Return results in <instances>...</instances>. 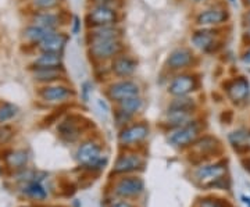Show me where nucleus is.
I'll list each match as a JSON object with an SVG mask.
<instances>
[{
    "label": "nucleus",
    "mask_w": 250,
    "mask_h": 207,
    "mask_svg": "<svg viewBox=\"0 0 250 207\" xmlns=\"http://www.w3.org/2000/svg\"><path fill=\"white\" fill-rule=\"evenodd\" d=\"M227 167L224 163H215L210 166H202L195 172L196 182L202 188H224Z\"/></svg>",
    "instance_id": "obj_1"
},
{
    "label": "nucleus",
    "mask_w": 250,
    "mask_h": 207,
    "mask_svg": "<svg viewBox=\"0 0 250 207\" xmlns=\"http://www.w3.org/2000/svg\"><path fill=\"white\" fill-rule=\"evenodd\" d=\"M77 160L83 167L88 168H104L103 166L106 164V159L103 160L102 156V147L98 144L88 141L82 144L77 150Z\"/></svg>",
    "instance_id": "obj_2"
},
{
    "label": "nucleus",
    "mask_w": 250,
    "mask_h": 207,
    "mask_svg": "<svg viewBox=\"0 0 250 207\" xmlns=\"http://www.w3.org/2000/svg\"><path fill=\"white\" fill-rule=\"evenodd\" d=\"M199 136V126L196 123H189L187 125L175 128L170 135L168 142L174 147H185L188 145L193 144Z\"/></svg>",
    "instance_id": "obj_3"
},
{
    "label": "nucleus",
    "mask_w": 250,
    "mask_h": 207,
    "mask_svg": "<svg viewBox=\"0 0 250 207\" xmlns=\"http://www.w3.org/2000/svg\"><path fill=\"white\" fill-rule=\"evenodd\" d=\"M123 45L118 39H104V41H92L90 43V53L99 60H106L114 57L121 52Z\"/></svg>",
    "instance_id": "obj_4"
},
{
    "label": "nucleus",
    "mask_w": 250,
    "mask_h": 207,
    "mask_svg": "<svg viewBox=\"0 0 250 207\" xmlns=\"http://www.w3.org/2000/svg\"><path fill=\"white\" fill-rule=\"evenodd\" d=\"M145 189V182L138 177H125L114 185V193L120 198H135Z\"/></svg>",
    "instance_id": "obj_5"
},
{
    "label": "nucleus",
    "mask_w": 250,
    "mask_h": 207,
    "mask_svg": "<svg viewBox=\"0 0 250 207\" xmlns=\"http://www.w3.org/2000/svg\"><path fill=\"white\" fill-rule=\"evenodd\" d=\"M117 21V13L104 4H100L93 10H90L88 14V22L95 27H104V25H113Z\"/></svg>",
    "instance_id": "obj_6"
},
{
    "label": "nucleus",
    "mask_w": 250,
    "mask_h": 207,
    "mask_svg": "<svg viewBox=\"0 0 250 207\" xmlns=\"http://www.w3.org/2000/svg\"><path fill=\"white\" fill-rule=\"evenodd\" d=\"M143 166H145V160H143L139 154H121V156L117 159L116 166H114V172H116V174H126V172L142 170Z\"/></svg>",
    "instance_id": "obj_7"
},
{
    "label": "nucleus",
    "mask_w": 250,
    "mask_h": 207,
    "mask_svg": "<svg viewBox=\"0 0 250 207\" xmlns=\"http://www.w3.org/2000/svg\"><path fill=\"white\" fill-rule=\"evenodd\" d=\"M224 88L228 92V96L233 102H243L249 96L250 92V83L245 77H239L233 81L224 83Z\"/></svg>",
    "instance_id": "obj_8"
},
{
    "label": "nucleus",
    "mask_w": 250,
    "mask_h": 207,
    "mask_svg": "<svg viewBox=\"0 0 250 207\" xmlns=\"http://www.w3.org/2000/svg\"><path fill=\"white\" fill-rule=\"evenodd\" d=\"M147 135H149V126L146 124H135L123 129L118 139L121 145H132L143 141Z\"/></svg>",
    "instance_id": "obj_9"
},
{
    "label": "nucleus",
    "mask_w": 250,
    "mask_h": 207,
    "mask_svg": "<svg viewBox=\"0 0 250 207\" xmlns=\"http://www.w3.org/2000/svg\"><path fill=\"white\" fill-rule=\"evenodd\" d=\"M197 88V80L192 75H179L170 83L168 92L174 96H185Z\"/></svg>",
    "instance_id": "obj_10"
},
{
    "label": "nucleus",
    "mask_w": 250,
    "mask_h": 207,
    "mask_svg": "<svg viewBox=\"0 0 250 207\" xmlns=\"http://www.w3.org/2000/svg\"><path fill=\"white\" fill-rule=\"evenodd\" d=\"M139 93V86L132 81H121L117 82L114 85L110 86L108 89V96L113 100L121 102L123 99L136 96Z\"/></svg>",
    "instance_id": "obj_11"
},
{
    "label": "nucleus",
    "mask_w": 250,
    "mask_h": 207,
    "mask_svg": "<svg viewBox=\"0 0 250 207\" xmlns=\"http://www.w3.org/2000/svg\"><path fill=\"white\" fill-rule=\"evenodd\" d=\"M78 117H70L62 121V124L57 126V132L67 142H74L77 141L82 134V126L78 123Z\"/></svg>",
    "instance_id": "obj_12"
},
{
    "label": "nucleus",
    "mask_w": 250,
    "mask_h": 207,
    "mask_svg": "<svg viewBox=\"0 0 250 207\" xmlns=\"http://www.w3.org/2000/svg\"><path fill=\"white\" fill-rule=\"evenodd\" d=\"M220 149H221L220 142L213 136H203L199 141L193 142V153H195V156H199L200 159L210 157L211 154L220 152Z\"/></svg>",
    "instance_id": "obj_13"
},
{
    "label": "nucleus",
    "mask_w": 250,
    "mask_h": 207,
    "mask_svg": "<svg viewBox=\"0 0 250 207\" xmlns=\"http://www.w3.org/2000/svg\"><path fill=\"white\" fill-rule=\"evenodd\" d=\"M68 36L65 34H59V32H53L43 39L39 45V49L43 53H62V49L67 45Z\"/></svg>",
    "instance_id": "obj_14"
},
{
    "label": "nucleus",
    "mask_w": 250,
    "mask_h": 207,
    "mask_svg": "<svg viewBox=\"0 0 250 207\" xmlns=\"http://www.w3.org/2000/svg\"><path fill=\"white\" fill-rule=\"evenodd\" d=\"M228 20V13L225 10L211 9L206 10L203 13H200L196 18L197 25H203V27H208V25H220Z\"/></svg>",
    "instance_id": "obj_15"
},
{
    "label": "nucleus",
    "mask_w": 250,
    "mask_h": 207,
    "mask_svg": "<svg viewBox=\"0 0 250 207\" xmlns=\"http://www.w3.org/2000/svg\"><path fill=\"white\" fill-rule=\"evenodd\" d=\"M193 62V53L189 49H177L168 56L167 65L171 70H181L190 65Z\"/></svg>",
    "instance_id": "obj_16"
},
{
    "label": "nucleus",
    "mask_w": 250,
    "mask_h": 207,
    "mask_svg": "<svg viewBox=\"0 0 250 207\" xmlns=\"http://www.w3.org/2000/svg\"><path fill=\"white\" fill-rule=\"evenodd\" d=\"M41 96L42 99L46 102H52V103H59V102H64L70 96H72V90L67 86H46L41 90Z\"/></svg>",
    "instance_id": "obj_17"
},
{
    "label": "nucleus",
    "mask_w": 250,
    "mask_h": 207,
    "mask_svg": "<svg viewBox=\"0 0 250 207\" xmlns=\"http://www.w3.org/2000/svg\"><path fill=\"white\" fill-rule=\"evenodd\" d=\"M136 70V63L131 57L126 56H120L116 57L113 62V72L118 77H129L132 75Z\"/></svg>",
    "instance_id": "obj_18"
},
{
    "label": "nucleus",
    "mask_w": 250,
    "mask_h": 207,
    "mask_svg": "<svg viewBox=\"0 0 250 207\" xmlns=\"http://www.w3.org/2000/svg\"><path fill=\"white\" fill-rule=\"evenodd\" d=\"M214 38L215 32L211 29H202V31H196L192 35V43L202 49L206 52H210V49L214 46Z\"/></svg>",
    "instance_id": "obj_19"
},
{
    "label": "nucleus",
    "mask_w": 250,
    "mask_h": 207,
    "mask_svg": "<svg viewBox=\"0 0 250 207\" xmlns=\"http://www.w3.org/2000/svg\"><path fill=\"white\" fill-rule=\"evenodd\" d=\"M62 65V56L59 53H43L34 62V67L36 70H39V68H60Z\"/></svg>",
    "instance_id": "obj_20"
},
{
    "label": "nucleus",
    "mask_w": 250,
    "mask_h": 207,
    "mask_svg": "<svg viewBox=\"0 0 250 207\" xmlns=\"http://www.w3.org/2000/svg\"><path fill=\"white\" fill-rule=\"evenodd\" d=\"M54 29H47V28L39 27V25H31L25 28L24 31V38L31 43H41L43 39H46L50 34H53Z\"/></svg>",
    "instance_id": "obj_21"
},
{
    "label": "nucleus",
    "mask_w": 250,
    "mask_h": 207,
    "mask_svg": "<svg viewBox=\"0 0 250 207\" xmlns=\"http://www.w3.org/2000/svg\"><path fill=\"white\" fill-rule=\"evenodd\" d=\"M120 31L113 25L96 27L92 29V41H104V39H118Z\"/></svg>",
    "instance_id": "obj_22"
},
{
    "label": "nucleus",
    "mask_w": 250,
    "mask_h": 207,
    "mask_svg": "<svg viewBox=\"0 0 250 207\" xmlns=\"http://www.w3.org/2000/svg\"><path fill=\"white\" fill-rule=\"evenodd\" d=\"M34 21H35V25L47 28V29H54L57 27L60 18H59V16L52 14V13H39L34 17Z\"/></svg>",
    "instance_id": "obj_23"
},
{
    "label": "nucleus",
    "mask_w": 250,
    "mask_h": 207,
    "mask_svg": "<svg viewBox=\"0 0 250 207\" xmlns=\"http://www.w3.org/2000/svg\"><path fill=\"white\" fill-rule=\"evenodd\" d=\"M34 78L38 82H53L62 78V72L59 68H39L34 74Z\"/></svg>",
    "instance_id": "obj_24"
},
{
    "label": "nucleus",
    "mask_w": 250,
    "mask_h": 207,
    "mask_svg": "<svg viewBox=\"0 0 250 207\" xmlns=\"http://www.w3.org/2000/svg\"><path fill=\"white\" fill-rule=\"evenodd\" d=\"M120 104H121V110L124 113L132 116L135 113H138L141 110V107H142V99L136 95V96H131V98L123 99L120 102Z\"/></svg>",
    "instance_id": "obj_25"
},
{
    "label": "nucleus",
    "mask_w": 250,
    "mask_h": 207,
    "mask_svg": "<svg viewBox=\"0 0 250 207\" xmlns=\"http://www.w3.org/2000/svg\"><path fill=\"white\" fill-rule=\"evenodd\" d=\"M7 166L11 168H22L25 167L28 163V154L24 150H17V152H11V153L6 157Z\"/></svg>",
    "instance_id": "obj_26"
},
{
    "label": "nucleus",
    "mask_w": 250,
    "mask_h": 207,
    "mask_svg": "<svg viewBox=\"0 0 250 207\" xmlns=\"http://www.w3.org/2000/svg\"><path fill=\"white\" fill-rule=\"evenodd\" d=\"M188 121H189V113H187V111H178V110H170L168 111L167 124L170 126L179 128V126L189 124Z\"/></svg>",
    "instance_id": "obj_27"
},
{
    "label": "nucleus",
    "mask_w": 250,
    "mask_h": 207,
    "mask_svg": "<svg viewBox=\"0 0 250 207\" xmlns=\"http://www.w3.org/2000/svg\"><path fill=\"white\" fill-rule=\"evenodd\" d=\"M25 193H27L29 198L36 199V200H45L46 196H47V192L46 189L38 182V181H34V182H31V184H28L27 186H25V190H24Z\"/></svg>",
    "instance_id": "obj_28"
},
{
    "label": "nucleus",
    "mask_w": 250,
    "mask_h": 207,
    "mask_svg": "<svg viewBox=\"0 0 250 207\" xmlns=\"http://www.w3.org/2000/svg\"><path fill=\"white\" fill-rule=\"evenodd\" d=\"M193 108H195V100L184 98V96H178V99L174 100L170 106V110H178V111H187V113H190Z\"/></svg>",
    "instance_id": "obj_29"
},
{
    "label": "nucleus",
    "mask_w": 250,
    "mask_h": 207,
    "mask_svg": "<svg viewBox=\"0 0 250 207\" xmlns=\"http://www.w3.org/2000/svg\"><path fill=\"white\" fill-rule=\"evenodd\" d=\"M228 139H229V142L233 145V147L238 150L241 146L243 147H249L248 145H246V141L249 139V134H248V131H245V129H239V131H235L232 132L231 135L228 136Z\"/></svg>",
    "instance_id": "obj_30"
},
{
    "label": "nucleus",
    "mask_w": 250,
    "mask_h": 207,
    "mask_svg": "<svg viewBox=\"0 0 250 207\" xmlns=\"http://www.w3.org/2000/svg\"><path fill=\"white\" fill-rule=\"evenodd\" d=\"M18 113V107L16 104H11V103H4L0 106V124L3 123H7L9 120L13 117H16Z\"/></svg>",
    "instance_id": "obj_31"
},
{
    "label": "nucleus",
    "mask_w": 250,
    "mask_h": 207,
    "mask_svg": "<svg viewBox=\"0 0 250 207\" xmlns=\"http://www.w3.org/2000/svg\"><path fill=\"white\" fill-rule=\"evenodd\" d=\"M199 207H227L228 203L224 202L221 199H214V198H206L199 200Z\"/></svg>",
    "instance_id": "obj_32"
},
{
    "label": "nucleus",
    "mask_w": 250,
    "mask_h": 207,
    "mask_svg": "<svg viewBox=\"0 0 250 207\" xmlns=\"http://www.w3.org/2000/svg\"><path fill=\"white\" fill-rule=\"evenodd\" d=\"M60 0H34V6L36 9L41 10H49L56 7L59 4Z\"/></svg>",
    "instance_id": "obj_33"
},
{
    "label": "nucleus",
    "mask_w": 250,
    "mask_h": 207,
    "mask_svg": "<svg viewBox=\"0 0 250 207\" xmlns=\"http://www.w3.org/2000/svg\"><path fill=\"white\" fill-rule=\"evenodd\" d=\"M13 136V129L10 126H0V144H6Z\"/></svg>",
    "instance_id": "obj_34"
},
{
    "label": "nucleus",
    "mask_w": 250,
    "mask_h": 207,
    "mask_svg": "<svg viewBox=\"0 0 250 207\" xmlns=\"http://www.w3.org/2000/svg\"><path fill=\"white\" fill-rule=\"evenodd\" d=\"M90 88H92L90 82H83V85H82V98H83L85 102H88V99H89Z\"/></svg>",
    "instance_id": "obj_35"
},
{
    "label": "nucleus",
    "mask_w": 250,
    "mask_h": 207,
    "mask_svg": "<svg viewBox=\"0 0 250 207\" xmlns=\"http://www.w3.org/2000/svg\"><path fill=\"white\" fill-rule=\"evenodd\" d=\"M80 29H81V21H80V18L77 17H74V24H72V34H78L80 32Z\"/></svg>",
    "instance_id": "obj_36"
},
{
    "label": "nucleus",
    "mask_w": 250,
    "mask_h": 207,
    "mask_svg": "<svg viewBox=\"0 0 250 207\" xmlns=\"http://www.w3.org/2000/svg\"><path fill=\"white\" fill-rule=\"evenodd\" d=\"M98 106L100 107V110H102V113L107 114V113H108V106H107V103H106L104 100L99 99L98 100Z\"/></svg>",
    "instance_id": "obj_37"
},
{
    "label": "nucleus",
    "mask_w": 250,
    "mask_h": 207,
    "mask_svg": "<svg viewBox=\"0 0 250 207\" xmlns=\"http://www.w3.org/2000/svg\"><path fill=\"white\" fill-rule=\"evenodd\" d=\"M111 207H134L131 203H128V202H125V200H121V202H116V203H113Z\"/></svg>",
    "instance_id": "obj_38"
},
{
    "label": "nucleus",
    "mask_w": 250,
    "mask_h": 207,
    "mask_svg": "<svg viewBox=\"0 0 250 207\" xmlns=\"http://www.w3.org/2000/svg\"><path fill=\"white\" fill-rule=\"evenodd\" d=\"M242 62L245 64H250V47L242 56Z\"/></svg>",
    "instance_id": "obj_39"
},
{
    "label": "nucleus",
    "mask_w": 250,
    "mask_h": 207,
    "mask_svg": "<svg viewBox=\"0 0 250 207\" xmlns=\"http://www.w3.org/2000/svg\"><path fill=\"white\" fill-rule=\"evenodd\" d=\"M245 21H246V22H248V24L250 25V11H248V13H246V16H245Z\"/></svg>",
    "instance_id": "obj_40"
},
{
    "label": "nucleus",
    "mask_w": 250,
    "mask_h": 207,
    "mask_svg": "<svg viewBox=\"0 0 250 207\" xmlns=\"http://www.w3.org/2000/svg\"><path fill=\"white\" fill-rule=\"evenodd\" d=\"M95 1H98V3H104V1H107V0H95Z\"/></svg>",
    "instance_id": "obj_41"
},
{
    "label": "nucleus",
    "mask_w": 250,
    "mask_h": 207,
    "mask_svg": "<svg viewBox=\"0 0 250 207\" xmlns=\"http://www.w3.org/2000/svg\"><path fill=\"white\" fill-rule=\"evenodd\" d=\"M248 36L250 38V27H249V29H248Z\"/></svg>",
    "instance_id": "obj_42"
},
{
    "label": "nucleus",
    "mask_w": 250,
    "mask_h": 207,
    "mask_svg": "<svg viewBox=\"0 0 250 207\" xmlns=\"http://www.w3.org/2000/svg\"><path fill=\"white\" fill-rule=\"evenodd\" d=\"M195 1H205V0H195Z\"/></svg>",
    "instance_id": "obj_43"
},
{
    "label": "nucleus",
    "mask_w": 250,
    "mask_h": 207,
    "mask_svg": "<svg viewBox=\"0 0 250 207\" xmlns=\"http://www.w3.org/2000/svg\"><path fill=\"white\" fill-rule=\"evenodd\" d=\"M246 1H248V3H250V0H246Z\"/></svg>",
    "instance_id": "obj_44"
},
{
    "label": "nucleus",
    "mask_w": 250,
    "mask_h": 207,
    "mask_svg": "<svg viewBox=\"0 0 250 207\" xmlns=\"http://www.w3.org/2000/svg\"><path fill=\"white\" fill-rule=\"evenodd\" d=\"M231 1H233V0H231Z\"/></svg>",
    "instance_id": "obj_45"
}]
</instances>
